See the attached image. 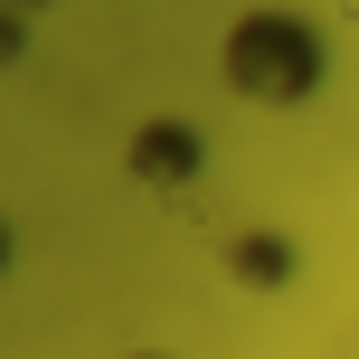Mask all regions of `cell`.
I'll return each instance as SVG.
<instances>
[{"label": "cell", "mask_w": 359, "mask_h": 359, "mask_svg": "<svg viewBox=\"0 0 359 359\" xmlns=\"http://www.w3.org/2000/svg\"><path fill=\"white\" fill-rule=\"evenodd\" d=\"M312 76H322V48H312V29H303L293 10H255V19H236V38H227V86H236V95L303 104Z\"/></svg>", "instance_id": "obj_1"}]
</instances>
